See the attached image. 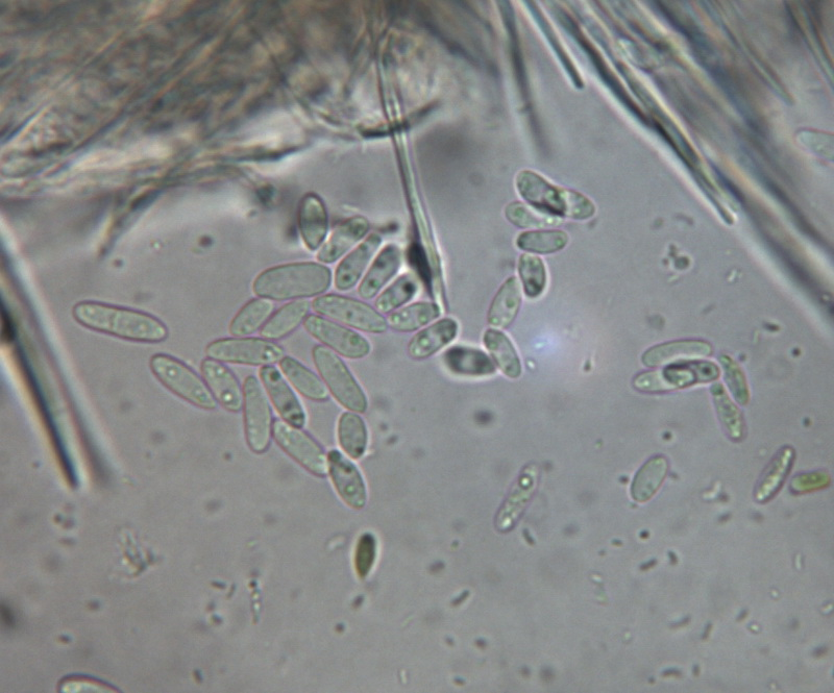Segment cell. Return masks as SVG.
<instances>
[{
	"label": "cell",
	"mask_w": 834,
	"mask_h": 693,
	"mask_svg": "<svg viewBox=\"0 0 834 693\" xmlns=\"http://www.w3.org/2000/svg\"><path fill=\"white\" fill-rule=\"evenodd\" d=\"M72 314L84 328L122 340L159 343L168 337V329L160 319L129 308L82 302L73 307Z\"/></svg>",
	"instance_id": "obj_1"
},
{
	"label": "cell",
	"mask_w": 834,
	"mask_h": 693,
	"mask_svg": "<svg viewBox=\"0 0 834 693\" xmlns=\"http://www.w3.org/2000/svg\"><path fill=\"white\" fill-rule=\"evenodd\" d=\"M332 280L331 269L320 262L288 263L260 272L253 291L273 302L300 301L325 294Z\"/></svg>",
	"instance_id": "obj_2"
},
{
	"label": "cell",
	"mask_w": 834,
	"mask_h": 693,
	"mask_svg": "<svg viewBox=\"0 0 834 693\" xmlns=\"http://www.w3.org/2000/svg\"><path fill=\"white\" fill-rule=\"evenodd\" d=\"M520 195L538 212L584 220L595 213L593 203L584 195L558 188L533 171H522L517 178Z\"/></svg>",
	"instance_id": "obj_3"
},
{
	"label": "cell",
	"mask_w": 834,
	"mask_h": 693,
	"mask_svg": "<svg viewBox=\"0 0 834 693\" xmlns=\"http://www.w3.org/2000/svg\"><path fill=\"white\" fill-rule=\"evenodd\" d=\"M150 367L157 380L185 402L207 411L217 408L218 403L204 379L184 362L157 354L152 357Z\"/></svg>",
	"instance_id": "obj_4"
},
{
	"label": "cell",
	"mask_w": 834,
	"mask_h": 693,
	"mask_svg": "<svg viewBox=\"0 0 834 693\" xmlns=\"http://www.w3.org/2000/svg\"><path fill=\"white\" fill-rule=\"evenodd\" d=\"M312 358L335 400L351 412L365 413L369 402L346 363L324 345L314 346Z\"/></svg>",
	"instance_id": "obj_5"
},
{
	"label": "cell",
	"mask_w": 834,
	"mask_h": 693,
	"mask_svg": "<svg viewBox=\"0 0 834 693\" xmlns=\"http://www.w3.org/2000/svg\"><path fill=\"white\" fill-rule=\"evenodd\" d=\"M311 308L316 314L357 331L384 334L389 328L387 319L375 307L352 297L323 294L315 297Z\"/></svg>",
	"instance_id": "obj_6"
},
{
	"label": "cell",
	"mask_w": 834,
	"mask_h": 693,
	"mask_svg": "<svg viewBox=\"0 0 834 693\" xmlns=\"http://www.w3.org/2000/svg\"><path fill=\"white\" fill-rule=\"evenodd\" d=\"M206 354L222 363L261 367L280 363L285 357V351L276 342L252 337L215 340L207 346Z\"/></svg>",
	"instance_id": "obj_7"
},
{
	"label": "cell",
	"mask_w": 834,
	"mask_h": 693,
	"mask_svg": "<svg viewBox=\"0 0 834 693\" xmlns=\"http://www.w3.org/2000/svg\"><path fill=\"white\" fill-rule=\"evenodd\" d=\"M244 432L249 448L256 454L265 453L271 447L273 436V412L261 383L249 376L243 385Z\"/></svg>",
	"instance_id": "obj_8"
},
{
	"label": "cell",
	"mask_w": 834,
	"mask_h": 693,
	"mask_svg": "<svg viewBox=\"0 0 834 693\" xmlns=\"http://www.w3.org/2000/svg\"><path fill=\"white\" fill-rule=\"evenodd\" d=\"M273 437L287 455L312 475L325 478L329 474L328 456L324 449L301 428L277 419L273 425Z\"/></svg>",
	"instance_id": "obj_9"
},
{
	"label": "cell",
	"mask_w": 834,
	"mask_h": 693,
	"mask_svg": "<svg viewBox=\"0 0 834 693\" xmlns=\"http://www.w3.org/2000/svg\"><path fill=\"white\" fill-rule=\"evenodd\" d=\"M303 325L309 335L347 359L360 360L372 351L371 343L361 334L321 315H309Z\"/></svg>",
	"instance_id": "obj_10"
},
{
	"label": "cell",
	"mask_w": 834,
	"mask_h": 693,
	"mask_svg": "<svg viewBox=\"0 0 834 693\" xmlns=\"http://www.w3.org/2000/svg\"><path fill=\"white\" fill-rule=\"evenodd\" d=\"M259 376L269 399L283 420L294 427L303 428L306 424V413L279 369L274 365L263 366L259 370Z\"/></svg>",
	"instance_id": "obj_11"
},
{
	"label": "cell",
	"mask_w": 834,
	"mask_h": 693,
	"mask_svg": "<svg viewBox=\"0 0 834 693\" xmlns=\"http://www.w3.org/2000/svg\"><path fill=\"white\" fill-rule=\"evenodd\" d=\"M201 371L217 403L231 413H239L243 409L244 395L233 371L211 358L203 360Z\"/></svg>",
	"instance_id": "obj_12"
},
{
	"label": "cell",
	"mask_w": 834,
	"mask_h": 693,
	"mask_svg": "<svg viewBox=\"0 0 834 693\" xmlns=\"http://www.w3.org/2000/svg\"><path fill=\"white\" fill-rule=\"evenodd\" d=\"M328 462L329 474L342 501L353 509H363L367 502V493L359 469L336 450L329 452Z\"/></svg>",
	"instance_id": "obj_13"
},
{
	"label": "cell",
	"mask_w": 834,
	"mask_h": 693,
	"mask_svg": "<svg viewBox=\"0 0 834 693\" xmlns=\"http://www.w3.org/2000/svg\"><path fill=\"white\" fill-rule=\"evenodd\" d=\"M402 262L403 254L398 245L388 244L383 247L359 284L358 294L361 300H373L389 281L396 277Z\"/></svg>",
	"instance_id": "obj_14"
},
{
	"label": "cell",
	"mask_w": 834,
	"mask_h": 693,
	"mask_svg": "<svg viewBox=\"0 0 834 693\" xmlns=\"http://www.w3.org/2000/svg\"><path fill=\"white\" fill-rule=\"evenodd\" d=\"M381 244L382 238L372 234L340 261L334 275V285L338 291H350L357 286Z\"/></svg>",
	"instance_id": "obj_15"
},
{
	"label": "cell",
	"mask_w": 834,
	"mask_h": 693,
	"mask_svg": "<svg viewBox=\"0 0 834 693\" xmlns=\"http://www.w3.org/2000/svg\"><path fill=\"white\" fill-rule=\"evenodd\" d=\"M370 231V222L357 216L343 222L318 250L316 259L322 264H333L345 257Z\"/></svg>",
	"instance_id": "obj_16"
},
{
	"label": "cell",
	"mask_w": 834,
	"mask_h": 693,
	"mask_svg": "<svg viewBox=\"0 0 834 693\" xmlns=\"http://www.w3.org/2000/svg\"><path fill=\"white\" fill-rule=\"evenodd\" d=\"M299 227L307 249L311 252L320 250L328 235L329 218L325 204L317 195L308 194L303 198Z\"/></svg>",
	"instance_id": "obj_17"
},
{
	"label": "cell",
	"mask_w": 834,
	"mask_h": 693,
	"mask_svg": "<svg viewBox=\"0 0 834 693\" xmlns=\"http://www.w3.org/2000/svg\"><path fill=\"white\" fill-rule=\"evenodd\" d=\"M458 335V324L452 318H444L417 333L408 344V354L414 360H425L445 346Z\"/></svg>",
	"instance_id": "obj_18"
},
{
	"label": "cell",
	"mask_w": 834,
	"mask_h": 693,
	"mask_svg": "<svg viewBox=\"0 0 834 693\" xmlns=\"http://www.w3.org/2000/svg\"><path fill=\"white\" fill-rule=\"evenodd\" d=\"M283 375L304 398L313 402H327L330 391L324 381L297 359L285 356L280 361Z\"/></svg>",
	"instance_id": "obj_19"
},
{
	"label": "cell",
	"mask_w": 834,
	"mask_h": 693,
	"mask_svg": "<svg viewBox=\"0 0 834 693\" xmlns=\"http://www.w3.org/2000/svg\"><path fill=\"white\" fill-rule=\"evenodd\" d=\"M444 362L451 373L466 377H488L496 374L497 367L483 351L469 346H453L444 355Z\"/></svg>",
	"instance_id": "obj_20"
},
{
	"label": "cell",
	"mask_w": 834,
	"mask_h": 693,
	"mask_svg": "<svg viewBox=\"0 0 834 693\" xmlns=\"http://www.w3.org/2000/svg\"><path fill=\"white\" fill-rule=\"evenodd\" d=\"M522 301V289L518 278L510 277L494 297L488 311V324L499 329L509 328L521 310Z\"/></svg>",
	"instance_id": "obj_21"
},
{
	"label": "cell",
	"mask_w": 834,
	"mask_h": 693,
	"mask_svg": "<svg viewBox=\"0 0 834 693\" xmlns=\"http://www.w3.org/2000/svg\"><path fill=\"white\" fill-rule=\"evenodd\" d=\"M794 459L795 451L791 447H783L777 452L755 487L754 498L758 503H766L780 490L790 475Z\"/></svg>",
	"instance_id": "obj_22"
},
{
	"label": "cell",
	"mask_w": 834,
	"mask_h": 693,
	"mask_svg": "<svg viewBox=\"0 0 834 693\" xmlns=\"http://www.w3.org/2000/svg\"><path fill=\"white\" fill-rule=\"evenodd\" d=\"M311 303L306 300L292 301L282 306L260 330L262 338L281 340L296 331L310 315Z\"/></svg>",
	"instance_id": "obj_23"
},
{
	"label": "cell",
	"mask_w": 834,
	"mask_h": 693,
	"mask_svg": "<svg viewBox=\"0 0 834 693\" xmlns=\"http://www.w3.org/2000/svg\"><path fill=\"white\" fill-rule=\"evenodd\" d=\"M666 391L707 383L719 378V368L710 362L675 364L661 371Z\"/></svg>",
	"instance_id": "obj_24"
},
{
	"label": "cell",
	"mask_w": 834,
	"mask_h": 693,
	"mask_svg": "<svg viewBox=\"0 0 834 693\" xmlns=\"http://www.w3.org/2000/svg\"><path fill=\"white\" fill-rule=\"evenodd\" d=\"M275 309L273 301L257 297L245 304L235 315L230 325V334L234 337H248L260 331Z\"/></svg>",
	"instance_id": "obj_25"
},
{
	"label": "cell",
	"mask_w": 834,
	"mask_h": 693,
	"mask_svg": "<svg viewBox=\"0 0 834 693\" xmlns=\"http://www.w3.org/2000/svg\"><path fill=\"white\" fill-rule=\"evenodd\" d=\"M486 349L494 358L502 373L510 379L522 375V363L509 337L501 331L489 329L483 337Z\"/></svg>",
	"instance_id": "obj_26"
},
{
	"label": "cell",
	"mask_w": 834,
	"mask_h": 693,
	"mask_svg": "<svg viewBox=\"0 0 834 693\" xmlns=\"http://www.w3.org/2000/svg\"><path fill=\"white\" fill-rule=\"evenodd\" d=\"M669 463L664 456L649 459L637 472L631 487L632 498L645 503L653 498L667 478Z\"/></svg>",
	"instance_id": "obj_27"
},
{
	"label": "cell",
	"mask_w": 834,
	"mask_h": 693,
	"mask_svg": "<svg viewBox=\"0 0 834 693\" xmlns=\"http://www.w3.org/2000/svg\"><path fill=\"white\" fill-rule=\"evenodd\" d=\"M440 308L433 303H415L389 314L388 327L400 333H411L429 325L440 316Z\"/></svg>",
	"instance_id": "obj_28"
},
{
	"label": "cell",
	"mask_w": 834,
	"mask_h": 693,
	"mask_svg": "<svg viewBox=\"0 0 834 693\" xmlns=\"http://www.w3.org/2000/svg\"><path fill=\"white\" fill-rule=\"evenodd\" d=\"M711 346L698 340H686L670 342L654 346L643 356V362L647 366H659L675 359L709 356Z\"/></svg>",
	"instance_id": "obj_29"
},
{
	"label": "cell",
	"mask_w": 834,
	"mask_h": 693,
	"mask_svg": "<svg viewBox=\"0 0 834 693\" xmlns=\"http://www.w3.org/2000/svg\"><path fill=\"white\" fill-rule=\"evenodd\" d=\"M340 447L353 459H360L369 443V432L363 418L355 412L343 413L338 423Z\"/></svg>",
	"instance_id": "obj_30"
},
{
	"label": "cell",
	"mask_w": 834,
	"mask_h": 693,
	"mask_svg": "<svg viewBox=\"0 0 834 693\" xmlns=\"http://www.w3.org/2000/svg\"><path fill=\"white\" fill-rule=\"evenodd\" d=\"M568 243V234L556 230L524 232L517 240L520 250L535 255L556 254L566 249Z\"/></svg>",
	"instance_id": "obj_31"
},
{
	"label": "cell",
	"mask_w": 834,
	"mask_h": 693,
	"mask_svg": "<svg viewBox=\"0 0 834 693\" xmlns=\"http://www.w3.org/2000/svg\"><path fill=\"white\" fill-rule=\"evenodd\" d=\"M419 291V282L411 274H405L388 286L375 301L376 310L390 314L413 300Z\"/></svg>",
	"instance_id": "obj_32"
},
{
	"label": "cell",
	"mask_w": 834,
	"mask_h": 693,
	"mask_svg": "<svg viewBox=\"0 0 834 693\" xmlns=\"http://www.w3.org/2000/svg\"><path fill=\"white\" fill-rule=\"evenodd\" d=\"M535 474H525L521 477L517 486L513 489L509 498L505 502L504 507L497 517V528L501 531L508 530L518 517L521 515L524 507L531 498V493L535 487Z\"/></svg>",
	"instance_id": "obj_33"
},
{
	"label": "cell",
	"mask_w": 834,
	"mask_h": 693,
	"mask_svg": "<svg viewBox=\"0 0 834 693\" xmlns=\"http://www.w3.org/2000/svg\"><path fill=\"white\" fill-rule=\"evenodd\" d=\"M711 394L714 396L715 407L720 422L732 440H742L745 433L744 418L737 406H734L722 385L717 384L711 387Z\"/></svg>",
	"instance_id": "obj_34"
},
{
	"label": "cell",
	"mask_w": 834,
	"mask_h": 693,
	"mask_svg": "<svg viewBox=\"0 0 834 693\" xmlns=\"http://www.w3.org/2000/svg\"><path fill=\"white\" fill-rule=\"evenodd\" d=\"M519 275L523 289L529 299L541 296L548 283V272L541 257L524 254L519 259Z\"/></svg>",
	"instance_id": "obj_35"
},
{
	"label": "cell",
	"mask_w": 834,
	"mask_h": 693,
	"mask_svg": "<svg viewBox=\"0 0 834 693\" xmlns=\"http://www.w3.org/2000/svg\"><path fill=\"white\" fill-rule=\"evenodd\" d=\"M505 215L512 225L519 228H544L557 224V219L538 212L532 207L522 203H512L506 210Z\"/></svg>",
	"instance_id": "obj_36"
},
{
	"label": "cell",
	"mask_w": 834,
	"mask_h": 693,
	"mask_svg": "<svg viewBox=\"0 0 834 693\" xmlns=\"http://www.w3.org/2000/svg\"><path fill=\"white\" fill-rule=\"evenodd\" d=\"M377 555V542L372 534H363L356 551V568L360 578L370 574Z\"/></svg>",
	"instance_id": "obj_37"
},
{
	"label": "cell",
	"mask_w": 834,
	"mask_h": 693,
	"mask_svg": "<svg viewBox=\"0 0 834 693\" xmlns=\"http://www.w3.org/2000/svg\"><path fill=\"white\" fill-rule=\"evenodd\" d=\"M721 361L726 371L725 378L735 400L742 406L747 405L749 391L742 370L727 357L722 358Z\"/></svg>",
	"instance_id": "obj_38"
},
{
	"label": "cell",
	"mask_w": 834,
	"mask_h": 693,
	"mask_svg": "<svg viewBox=\"0 0 834 693\" xmlns=\"http://www.w3.org/2000/svg\"><path fill=\"white\" fill-rule=\"evenodd\" d=\"M829 481L827 474H806L798 476L792 483V487L798 491H811L827 486Z\"/></svg>",
	"instance_id": "obj_39"
}]
</instances>
